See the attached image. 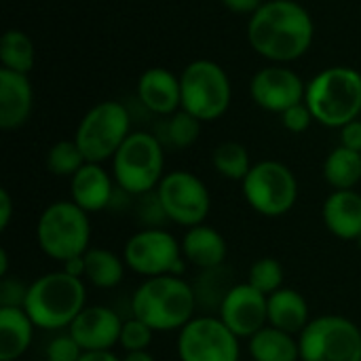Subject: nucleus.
Wrapping results in <instances>:
<instances>
[{
  "label": "nucleus",
  "instance_id": "27",
  "mask_svg": "<svg viewBox=\"0 0 361 361\" xmlns=\"http://www.w3.org/2000/svg\"><path fill=\"white\" fill-rule=\"evenodd\" d=\"M324 178L334 190H353L361 182V152L336 146L324 161Z\"/></svg>",
  "mask_w": 361,
  "mask_h": 361
},
{
  "label": "nucleus",
  "instance_id": "21",
  "mask_svg": "<svg viewBox=\"0 0 361 361\" xmlns=\"http://www.w3.org/2000/svg\"><path fill=\"white\" fill-rule=\"evenodd\" d=\"M180 243H182L184 260L197 267L199 271L216 269L226 262V254H228L226 239L214 226L199 224V226L186 228Z\"/></svg>",
  "mask_w": 361,
  "mask_h": 361
},
{
  "label": "nucleus",
  "instance_id": "28",
  "mask_svg": "<svg viewBox=\"0 0 361 361\" xmlns=\"http://www.w3.org/2000/svg\"><path fill=\"white\" fill-rule=\"evenodd\" d=\"M36 61L34 40L21 30H6L0 38V63L4 70L30 74Z\"/></svg>",
  "mask_w": 361,
  "mask_h": 361
},
{
  "label": "nucleus",
  "instance_id": "8",
  "mask_svg": "<svg viewBox=\"0 0 361 361\" xmlns=\"http://www.w3.org/2000/svg\"><path fill=\"white\" fill-rule=\"evenodd\" d=\"M131 135V112L116 99L95 104L80 118L74 142L82 150L87 163L112 161L123 142Z\"/></svg>",
  "mask_w": 361,
  "mask_h": 361
},
{
  "label": "nucleus",
  "instance_id": "10",
  "mask_svg": "<svg viewBox=\"0 0 361 361\" xmlns=\"http://www.w3.org/2000/svg\"><path fill=\"white\" fill-rule=\"evenodd\" d=\"M302 361H361L360 326L341 315H322L298 334Z\"/></svg>",
  "mask_w": 361,
  "mask_h": 361
},
{
  "label": "nucleus",
  "instance_id": "20",
  "mask_svg": "<svg viewBox=\"0 0 361 361\" xmlns=\"http://www.w3.org/2000/svg\"><path fill=\"white\" fill-rule=\"evenodd\" d=\"M326 228L345 241H355L361 235V195L353 190H334L322 207Z\"/></svg>",
  "mask_w": 361,
  "mask_h": 361
},
{
  "label": "nucleus",
  "instance_id": "47",
  "mask_svg": "<svg viewBox=\"0 0 361 361\" xmlns=\"http://www.w3.org/2000/svg\"><path fill=\"white\" fill-rule=\"evenodd\" d=\"M15 361H19V360H15Z\"/></svg>",
  "mask_w": 361,
  "mask_h": 361
},
{
  "label": "nucleus",
  "instance_id": "46",
  "mask_svg": "<svg viewBox=\"0 0 361 361\" xmlns=\"http://www.w3.org/2000/svg\"><path fill=\"white\" fill-rule=\"evenodd\" d=\"M298 361H302V360H298Z\"/></svg>",
  "mask_w": 361,
  "mask_h": 361
},
{
  "label": "nucleus",
  "instance_id": "32",
  "mask_svg": "<svg viewBox=\"0 0 361 361\" xmlns=\"http://www.w3.org/2000/svg\"><path fill=\"white\" fill-rule=\"evenodd\" d=\"M247 283L254 286L264 296L275 294L277 290L283 288V267H281V262L277 258H271V256L256 260L250 267Z\"/></svg>",
  "mask_w": 361,
  "mask_h": 361
},
{
  "label": "nucleus",
  "instance_id": "9",
  "mask_svg": "<svg viewBox=\"0 0 361 361\" xmlns=\"http://www.w3.org/2000/svg\"><path fill=\"white\" fill-rule=\"evenodd\" d=\"M247 205L264 218H281L298 201V180L281 161H258L241 182Z\"/></svg>",
  "mask_w": 361,
  "mask_h": 361
},
{
  "label": "nucleus",
  "instance_id": "7",
  "mask_svg": "<svg viewBox=\"0 0 361 361\" xmlns=\"http://www.w3.org/2000/svg\"><path fill=\"white\" fill-rule=\"evenodd\" d=\"M182 110L201 123L218 121L226 114L233 99V87L226 70L212 59H195L180 74Z\"/></svg>",
  "mask_w": 361,
  "mask_h": 361
},
{
  "label": "nucleus",
  "instance_id": "17",
  "mask_svg": "<svg viewBox=\"0 0 361 361\" xmlns=\"http://www.w3.org/2000/svg\"><path fill=\"white\" fill-rule=\"evenodd\" d=\"M137 99L148 112L171 116L182 108L180 76L161 66L148 68L137 80Z\"/></svg>",
  "mask_w": 361,
  "mask_h": 361
},
{
  "label": "nucleus",
  "instance_id": "40",
  "mask_svg": "<svg viewBox=\"0 0 361 361\" xmlns=\"http://www.w3.org/2000/svg\"><path fill=\"white\" fill-rule=\"evenodd\" d=\"M13 218V199L6 188L0 190V231H6Z\"/></svg>",
  "mask_w": 361,
  "mask_h": 361
},
{
  "label": "nucleus",
  "instance_id": "3",
  "mask_svg": "<svg viewBox=\"0 0 361 361\" xmlns=\"http://www.w3.org/2000/svg\"><path fill=\"white\" fill-rule=\"evenodd\" d=\"M85 307V279L72 277L66 271L44 273L34 279L27 286V296L23 302V309L34 326L47 332L70 328Z\"/></svg>",
  "mask_w": 361,
  "mask_h": 361
},
{
  "label": "nucleus",
  "instance_id": "16",
  "mask_svg": "<svg viewBox=\"0 0 361 361\" xmlns=\"http://www.w3.org/2000/svg\"><path fill=\"white\" fill-rule=\"evenodd\" d=\"M123 322L125 319H121L114 309L95 305L85 307L72 322L68 332L85 353L112 351L121 341Z\"/></svg>",
  "mask_w": 361,
  "mask_h": 361
},
{
  "label": "nucleus",
  "instance_id": "22",
  "mask_svg": "<svg viewBox=\"0 0 361 361\" xmlns=\"http://www.w3.org/2000/svg\"><path fill=\"white\" fill-rule=\"evenodd\" d=\"M311 322L309 302L294 288H281L269 296V326L288 334H300Z\"/></svg>",
  "mask_w": 361,
  "mask_h": 361
},
{
  "label": "nucleus",
  "instance_id": "30",
  "mask_svg": "<svg viewBox=\"0 0 361 361\" xmlns=\"http://www.w3.org/2000/svg\"><path fill=\"white\" fill-rule=\"evenodd\" d=\"M201 121L197 116H192L190 112L186 110H178L173 112L171 116H167L165 123H161V131L163 135H157L161 140V144H169L171 148L176 150H182V148H190L199 135H201Z\"/></svg>",
  "mask_w": 361,
  "mask_h": 361
},
{
  "label": "nucleus",
  "instance_id": "23",
  "mask_svg": "<svg viewBox=\"0 0 361 361\" xmlns=\"http://www.w3.org/2000/svg\"><path fill=\"white\" fill-rule=\"evenodd\" d=\"M34 328L23 307H0V361L19 360L32 345Z\"/></svg>",
  "mask_w": 361,
  "mask_h": 361
},
{
  "label": "nucleus",
  "instance_id": "35",
  "mask_svg": "<svg viewBox=\"0 0 361 361\" xmlns=\"http://www.w3.org/2000/svg\"><path fill=\"white\" fill-rule=\"evenodd\" d=\"M82 349L78 347V343L68 334H59L55 336L49 345H47V361H78L82 357Z\"/></svg>",
  "mask_w": 361,
  "mask_h": 361
},
{
  "label": "nucleus",
  "instance_id": "33",
  "mask_svg": "<svg viewBox=\"0 0 361 361\" xmlns=\"http://www.w3.org/2000/svg\"><path fill=\"white\" fill-rule=\"evenodd\" d=\"M154 338V330L144 324L137 317H129L123 322V330H121V341L118 345L127 351V353H135V351H148Z\"/></svg>",
  "mask_w": 361,
  "mask_h": 361
},
{
  "label": "nucleus",
  "instance_id": "38",
  "mask_svg": "<svg viewBox=\"0 0 361 361\" xmlns=\"http://www.w3.org/2000/svg\"><path fill=\"white\" fill-rule=\"evenodd\" d=\"M341 146L361 152V118H355L341 127Z\"/></svg>",
  "mask_w": 361,
  "mask_h": 361
},
{
  "label": "nucleus",
  "instance_id": "26",
  "mask_svg": "<svg viewBox=\"0 0 361 361\" xmlns=\"http://www.w3.org/2000/svg\"><path fill=\"white\" fill-rule=\"evenodd\" d=\"M125 260L106 247H89L85 254V279L97 290H112L125 277Z\"/></svg>",
  "mask_w": 361,
  "mask_h": 361
},
{
  "label": "nucleus",
  "instance_id": "19",
  "mask_svg": "<svg viewBox=\"0 0 361 361\" xmlns=\"http://www.w3.org/2000/svg\"><path fill=\"white\" fill-rule=\"evenodd\" d=\"M34 108V91L27 74L0 68V129L23 127Z\"/></svg>",
  "mask_w": 361,
  "mask_h": 361
},
{
  "label": "nucleus",
  "instance_id": "11",
  "mask_svg": "<svg viewBox=\"0 0 361 361\" xmlns=\"http://www.w3.org/2000/svg\"><path fill=\"white\" fill-rule=\"evenodd\" d=\"M123 260L129 271L144 279L161 275L182 277L186 260L182 256V243L167 228H140L123 247Z\"/></svg>",
  "mask_w": 361,
  "mask_h": 361
},
{
  "label": "nucleus",
  "instance_id": "12",
  "mask_svg": "<svg viewBox=\"0 0 361 361\" xmlns=\"http://www.w3.org/2000/svg\"><path fill=\"white\" fill-rule=\"evenodd\" d=\"M239 338L218 315L192 317L178 332L180 361H239Z\"/></svg>",
  "mask_w": 361,
  "mask_h": 361
},
{
  "label": "nucleus",
  "instance_id": "45",
  "mask_svg": "<svg viewBox=\"0 0 361 361\" xmlns=\"http://www.w3.org/2000/svg\"><path fill=\"white\" fill-rule=\"evenodd\" d=\"M355 243H357V247H360V252H361V235L355 239Z\"/></svg>",
  "mask_w": 361,
  "mask_h": 361
},
{
  "label": "nucleus",
  "instance_id": "42",
  "mask_svg": "<svg viewBox=\"0 0 361 361\" xmlns=\"http://www.w3.org/2000/svg\"><path fill=\"white\" fill-rule=\"evenodd\" d=\"M78 361H123L118 360L112 351H93V353H82Z\"/></svg>",
  "mask_w": 361,
  "mask_h": 361
},
{
  "label": "nucleus",
  "instance_id": "43",
  "mask_svg": "<svg viewBox=\"0 0 361 361\" xmlns=\"http://www.w3.org/2000/svg\"><path fill=\"white\" fill-rule=\"evenodd\" d=\"M123 361H157L150 351H135V353H127Z\"/></svg>",
  "mask_w": 361,
  "mask_h": 361
},
{
  "label": "nucleus",
  "instance_id": "5",
  "mask_svg": "<svg viewBox=\"0 0 361 361\" xmlns=\"http://www.w3.org/2000/svg\"><path fill=\"white\" fill-rule=\"evenodd\" d=\"M36 241L47 258L61 264L87 254L91 243L89 214L74 201H55L47 205L36 224Z\"/></svg>",
  "mask_w": 361,
  "mask_h": 361
},
{
  "label": "nucleus",
  "instance_id": "31",
  "mask_svg": "<svg viewBox=\"0 0 361 361\" xmlns=\"http://www.w3.org/2000/svg\"><path fill=\"white\" fill-rule=\"evenodd\" d=\"M47 169L57 178H72L85 163V154L74 140H59L47 152Z\"/></svg>",
  "mask_w": 361,
  "mask_h": 361
},
{
  "label": "nucleus",
  "instance_id": "44",
  "mask_svg": "<svg viewBox=\"0 0 361 361\" xmlns=\"http://www.w3.org/2000/svg\"><path fill=\"white\" fill-rule=\"evenodd\" d=\"M0 277H8V254L6 250H0Z\"/></svg>",
  "mask_w": 361,
  "mask_h": 361
},
{
  "label": "nucleus",
  "instance_id": "18",
  "mask_svg": "<svg viewBox=\"0 0 361 361\" xmlns=\"http://www.w3.org/2000/svg\"><path fill=\"white\" fill-rule=\"evenodd\" d=\"M114 190H116V182L102 167V163H85L70 178V195H72L70 201H74L87 214H97L108 209Z\"/></svg>",
  "mask_w": 361,
  "mask_h": 361
},
{
  "label": "nucleus",
  "instance_id": "25",
  "mask_svg": "<svg viewBox=\"0 0 361 361\" xmlns=\"http://www.w3.org/2000/svg\"><path fill=\"white\" fill-rule=\"evenodd\" d=\"M250 355L254 361H298L300 347L294 334L264 326L247 343Z\"/></svg>",
  "mask_w": 361,
  "mask_h": 361
},
{
  "label": "nucleus",
  "instance_id": "15",
  "mask_svg": "<svg viewBox=\"0 0 361 361\" xmlns=\"http://www.w3.org/2000/svg\"><path fill=\"white\" fill-rule=\"evenodd\" d=\"M218 317L239 341H250L256 332L269 326V296L258 292L247 281L235 283V288L226 294Z\"/></svg>",
  "mask_w": 361,
  "mask_h": 361
},
{
  "label": "nucleus",
  "instance_id": "6",
  "mask_svg": "<svg viewBox=\"0 0 361 361\" xmlns=\"http://www.w3.org/2000/svg\"><path fill=\"white\" fill-rule=\"evenodd\" d=\"M165 176V146L154 133L131 131L112 157V178L118 188L140 197L157 190Z\"/></svg>",
  "mask_w": 361,
  "mask_h": 361
},
{
  "label": "nucleus",
  "instance_id": "14",
  "mask_svg": "<svg viewBox=\"0 0 361 361\" xmlns=\"http://www.w3.org/2000/svg\"><path fill=\"white\" fill-rule=\"evenodd\" d=\"M305 80L283 63L267 66L258 70L250 80V95L254 104L275 114H283L288 108L305 102Z\"/></svg>",
  "mask_w": 361,
  "mask_h": 361
},
{
  "label": "nucleus",
  "instance_id": "1",
  "mask_svg": "<svg viewBox=\"0 0 361 361\" xmlns=\"http://www.w3.org/2000/svg\"><path fill=\"white\" fill-rule=\"evenodd\" d=\"M315 23L296 0H269L247 21L250 47L271 63L300 59L313 44Z\"/></svg>",
  "mask_w": 361,
  "mask_h": 361
},
{
  "label": "nucleus",
  "instance_id": "24",
  "mask_svg": "<svg viewBox=\"0 0 361 361\" xmlns=\"http://www.w3.org/2000/svg\"><path fill=\"white\" fill-rule=\"evenodd\" d=\"M235 288L233 273L226 264L216 269L199 271L192 281V292L197 298V309H205V315H218L226 294Z\"/></svg>",
  "mask_w": 361,
  "mask_h": 361
},
{
  "label": "nucleus",
  "instance_id": "39",
  "mask_svg": "<svg viewBox=\"0 0 361 361\" xmlns=\"http://www.w3.org/2000/svg\"><path fill=\"white\" fill-rule=\"evenodd\" d=\"M220 2L224 4V8L237 15H254L264 4L262 0H220Z\"/></svg>",
  "mask_w": 361,
  "mask_h": 361
},
{
  "label": "nucleus",
  "instance_id": "37",
  "mask_svg": "<svg viewBox=\"0 0 361 361\" xmlns=\"http://www.w3.org/2000/svg\"><path fill=\"white\" fill-rule=\"evenodd\" d=\"M27 296V286L19 279L4 277L0 283V307H23Z\"/></svg>",
  "mask_w": 361,
  "mask_h": 361
},
{
  "label": "nucleus",
  "instance_id": "2",
  "mask_svg": "<svg viewBox=\"0 0 361 361\" xmlns=\"http://www.w3.org/2000/svg\"><path fill=\"white\" fill-rule=\"evenodd\" d=\"M197 311L192 283L178 275L144 279L131 296V315L148 324L154 332L182 330Z\"/></svg>",
  "mask_w": 361,
  "mask_h": 361
},
{
  "label": "nucleus",
  "instance_id": "13",
  "mask_svg": "<svg viewBox=\"0 0 361 361\" xmlns=\"http://www.w3.org/2000/svg\"><path fill=\"white\" fill-rule=\"evenodd\" d=\"M157 195L169 222L186 228L205 224L212 209V197L199 176L184 169L169 171L157 186Z\"/></svg>",
  "mask_w": 361,
  "mask_h": 361
},
{
  "label": "nucleus",
  "instance_id": "36",
  "mask_svg": "<svg viewBox=\"0 0 361 361\" xmlns=\"http://www.w3.org/2000/svg\"><path fill=\"white\" fill-rule=\"evenodd\" d=\"M279 116H281V125H283L290 133H305V131L311 127V123L315 121L313 114H311V110H309V106H307L305 102H300V104L288 108V110H286L283 114H279Z\"/></svg>",
  "mask_w": 361,
  "mask_h": 361
},
{
  "label": "nucleus",
  "instance_id": "34",
  "mask_svg": "<svg viewBox=\"0 0 361 361\" xmlns=\"http://www.w3.org/2000/svg\"><path fill=\"white\" fill-rule=\"evenodd\" d=\"M135 218L142 224V228H165L169 218L163 209L157 190L135 197Z\"/></svg>",
  "mask_w": 361,
  "mask_h": 361
},
{
  "label": "nucleus",
  "instance_id": "29",
  "mask_svg": "<svg viewBox=\"0 0 361 361\" xmlns=\"http://www.w3.org/2000/svg\"><path fill=\"white\" fill-rule=\"evenodd\" d=\"M212 165L222 178L233 182H243L250 169L254 167L247 148L239 142L218 144L212 152Z\"/></svg>",
  "mask_w": 361,
  "mask_h": 361
},
{
  "label": "nucleus",
  "instance_id": "4",
  "mask_svg": "<svg viewBox=\"0 0 361 361\" xmlns=\"http://www.w3.org/2000/svg\"><path fill=\"white\" fill-rule=\"evenodd\" d=\"M305 104L315 123L341 129L361 114V72L349 66H330L307 82Z\"/></svg>",
  "mask_w": 361,
  "mask_h": 361
},
{
  "label": "nucleus",
  "instance_id": "41",
  "mask_svg": "<svg viewBox=\"0 0 361 361\" xmlns=\"http://www.w3.org/2000/svg\"><path fill=\"white\" fill-rule=\"evenodd\" d=\"M61 271H66L68 275L72 277H78V279H85V254L82 256H76V258H70L61 264Z\"/></svg>",
  "mask_w": 361,
  "mask_h": 361
}]
</instances>
